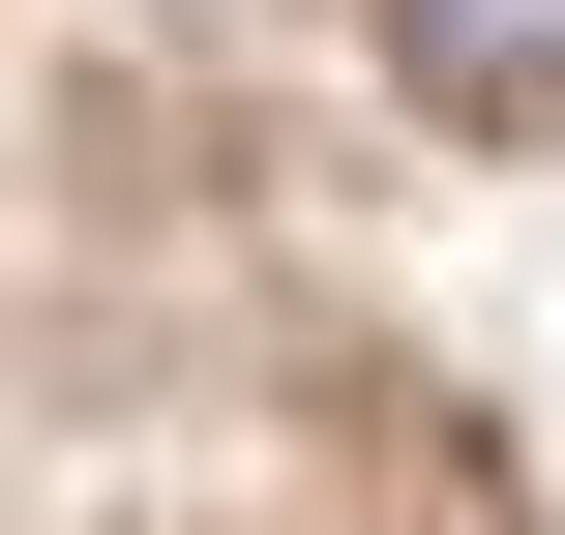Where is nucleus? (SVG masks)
I'll use <instances>...</instances> for the list:
<instances>
[{
    "label": "nucleus",
    "instance_id": "1",
    "mask_svg": "<svg viewBox=\"0 0 565 535\" xmlns=\"http://www.w3.org/2000/svg\"><path fill=\"white\" fill-rule=\"evenodd\" d=\"M387 60L447 119H565V0H387Z\"/></svg>",
    "mask_w": 565,
    "mask_h": 535
}]
</instances>
